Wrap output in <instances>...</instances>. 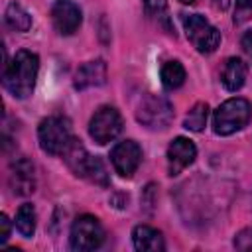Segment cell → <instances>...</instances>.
I'll use <instances>...</instances> for the list:
<instances>
[{"instance_id": "cell-1", "label": "cell", "mask_w": 252, "mask_h": 252, "mask_svg": "<svg viewBox=\"0 0 252 252\" xmlns=\"http://www.w3.org/2000/svg\"><path fill=\"white\" fill-rule=\"evenodd\" d=\"M37 71H39V57L28 49H20L12 57V61L6 63L2 83L14 98H28L35 89Z\"/></svg>"}, {"instance_id": "cell-2", "label": "cell", "mask_w": 252, "mask_h": 252, "mask_svg": "<svg viewBox=\"0 0 252 252\" xmlns=\"http://www.w3.org/2000/svg\"><path fill=\"white\" fill-rule=\"evenodd\" d=\"M252 118V106L246 98L234 96L224 100L213 114V130L219 136H230L242 130Z\"/></svg>"}, {"instance_id": "cell-3", "label": "cell", "mask_w": 252, "mask_h": 252, "mask_svg": "<svg viewBox=\"0 0 252 252\" xmlns=\"http://www.w3.org/2000/svg\"><path fill=\"white\" fill-rule=\"evenodd\" d=\"M37 140L45 154L49 156H63L67 146L73 140L71 122L63 116H47L39 122Z\"/></svg>"}, {"instance_id": "cell-4", "label": "cell", "mask_w": 252, "mask_h": 252, "mask_svg": "<svg viewBox=\"0 0 252 252\" xmlns=\"http://www.w3.org/2000/svg\"><path fill=\"white\" fill-rule=\"evenodd\" d=\"M181 20H183V28H185L187 39L193 43V47L199 53L209 55V53H213L219 47L220 32L215 26H211L203 16H199V14H185Z\"/></svg>"}, {"instance_id": "cell-5", "label": "cell", "mask_w": 252, "mask_h": 252, "mask_svg": "<svg viewBox=\"0 0 252 252\" xmlns=\"http://www.w3.org/2000/svg\"><path fill=\"white\" fill-rule=\"evenodd\" d=\"M136 118L150 130H165L173 120V106L163 96L146 94L138 104Z\"/></svg>"}, {"instance_id": "cell-6", "label": "cell", "mask_w": 252, "mask_h": 252, "mask_svg": "<svg viewBox=\"0 0 252 252\" xmlns=\"http://www.w3.org/2000/svg\"><path fill=\"white\" fill-rule=\"evenodd\" d=\"M104 240V228L100 220L93 215H81L75 219L69 234V244L77 252H89L102 244Z\"/></svg>"}, {"instance_id": "cell-7", "label": "cell", "mask_w": 252, "mask_h": 252, "mask_svg": "<svg viewBox=\"0 0 252 252\" xmlns=\"http://www.w3.org/2000/svg\"><path fill=\"white\" fill-rule=\"evenodd\" d=\"M120 132H122V116L114 106H100L89 122V134L100 146L112 142Z\"/></svg>"}, {"instance_id": "cell-8", "label": "cell", "mask_w": 252, "mask_h": 252, "mask_svg": "<svg viewBox=\"0 0 252 252\" xmlns=\"http://www.w3.org/2000/svg\"><path fill=\"white\" fill-rule=\"evenodd\" d=\"M110 161L120 177H132L142 161V150L134 140H124L112 148Z\"/></svg>"}, {"instance_id": "cell-9", "label": "cell", "mask_w": 252, "mask_h": 252, "mask_svg": "<svg viewBox=\"0 0 252 252\" xmlns=\"http://www.w3.org/2000/svg\"><path fill=\"white\" fill-rule=\"evenodd\" d=\"M51 22L61 35H71L83 22L81 8L73 0H55L51 6Z\"/></svg>"}, {"instance_id": "cell-10", "label": "cell", "mask_w": 252, "mask_h": 252, "mask_svg": "<svg viewBox=\"0 0 252 252\" xmlns=\"http://www.w3.org/2000/svg\"><path fill=\"white\" fill-rule=\"evenodd\" d=\"M197 158V148L189 138L177 136L167 146V171L169 175H179L185 167H189Z\"/></svg>"}, {"instance_id": "cell-11", "label": "cell", "mask_w": 252, "mask_h": 252, "mask_svg": "<svg viewBox=\"0 0 252 252\" xmlns=\"http://www.w3.org/2000/svg\"><path fill=\"white\" fill-rule=\"evenodd\" d=\"M10 187L16 195H30L35 191V169L30 159L20 158L10 165Z\"/></svg>"}, {"instance_id": "cell-12", "label": "cell", "mask_w": 252, "mask_h": 252, "mask_svg": "<svg viewBox=\"0 0 252 252\" xmlns=\"http://www.w3.org/2000/svg\"><path fill=\"white\" fill-rule=\"evenodd\" d=\"M106 81V63L102 59H94L89 61L85 65L79 67V71L75 73V89L83 91L89 87H98Z\"/></svg>"}, {"instance_id": "cell-13", "label": "cell", "mask_w": 252, "mask_h": 252, "mask_svg": "<svg viewBox=\"0 0 252 252\" xmlns=\"http://www.w3.org/2000/svg\"><path fill=\"white\" fill-rule=\"evenodd\" d=\"M132 240H134V248L140 252H161L165 248L161 232L148 224H138L132 230Z\"/></svg>"}, {"instance_id": "cell-14", "label": "cell", "mask_w": 252, "mask_h": 252, "mask_svg": "<svg viewBox=\"0 0 252 252\" xmlns=\"http://www.w3.org/2000/svg\"><path fill=\"white\" fill-rule=\"evenodd\" d=\"M244 81H246V63L238 57L226 59V63L222 65V71H220V83L224 85V89L234 93V91L242 89Z\"/></svg>"}, {"instance_id": "cell-15", "label": "cell", "mask_w": 252, "mask_h": 252, "mask_svg": "<svg viewBox=\"0 0 252 252\" xmlns=\"http://www.w3.org/2000/svg\"><path fill=\"white\" fill-rule=\"evenodd\" d=\"M63 159L65 163L69 165V169L79 175V177H85V171H87V165L91 161V154L85 150V146L81 144V140L73 138L71 144L67 146V150L63 152Z\"/></svg>"}, {"instance_id": "cell-16", "label": "cell", "mask_w": 252, "mask_h": 252, "mask_svg": "<svg viewBox=\"0 0 252 252\" xmlns=\"http://www.w3.org/2000/svg\"><path fill=\"white\" fill-rule=\"evenodd\" d=\"M4 18H6V24H8L12 30H16V32H28V30L32 28V16H30L28 10H26L24 6H20L18 2L8 4Z\"/></svg>"}, {"instance_id": "cell-17", "label": "cell", "mask_w": 252, "mask_h": 252, "mask_svg": "<svg viewBox=\"0 0 252 252\" xmlns=\"http://www.w3.org/2000/svg\"><path fill=\"white\" fill-rule=\"evenodd\" d=\"M185 83V69L179 61H167L161 67V85L167 91H175Z\"/></svg>"}, {"instance_id": "cell-18", "label": "cell", "mask_w": 252, "mask_h": 252, "mask_svg": "<svg viewBox=\"0 0 252 252\" xmlns=\"http://www.w3.org/2000/svg\"><path fill=\"white\" fill-rule=\"evenodd\" d=\"M35 220H37V215H35L33 205L24 203L18 209V213H16V228H18V232L22 236H26V238L33 236V232H35Z\"/></svg>"}, {"instance_id": "cell-19", "label": "cell", "mask_w": 252, "mask_h": 252, "mask_svg": "<svg viewBox=\"0 0 252 252\" xmlns=\"http://www.w3.org/2000/svg\"><path fill=\"white\" fill-rule=\"evenodd\" d=\"M207 118H209V104L207 102H197L187 112V116L183 120V126L191 132H201L207 126Z\"/></svg>"}, {"instance_id": "cell-20", "label": "cell", "mask_w": 252, "mask_h": 252, "mask_svg": "<svg viewBox=\"0 0 252 252\" xmlns=\"http://www.w3.org/2000/svg\"><path fill=\"white\" fill-rule=\"evenodd\" d=\"M85 179H89L91 183L100 185V187L108 185V175H106V169H104V163L100 161V158L91 156V161H89L87 171H85Z\"/></svg>"}, {"instance_id": "cell-21", "label": "cell", "mask_w": 252, "mask_h": 252, "mask_svg": "<svg viewBox=\"0 0 252 252\" xmlns=\"http://www.w3.org/2000/svg\"><path fill=\"white\" fill-rule=\"evenodd\" d=\"M146 12L154 18H163L167 20V8H165V0H144Z\"/></svg>"}, {"instance_id": "cell-22", "label": "cell", "mask_w": 252, "mask_h": 252, "mask_svg": "<svg viewBox=\"0 0 252 252\" xmlns=\"http://www.w3.org/2000/svg\"><path fill=\"white\" fill-rule=\"evenodd\" d=\"M252 16V0H236L234 24H242Z\"/></svg>"}, {"instance_id": "cell-23", "label": "cell", "mask_w": 252, "mask_h": 252, "mask_svg": "<svg viewBox=\"0 0 252 252\" xmlns=\"http://www.w3.org/2000/svg\"><path fill=\"white\" fill-rule=\"evenodd\" d=\"M234 246L242 252H252V226L240 230L234 238Z\"/></svg>"}, {"instance_id": "cell-24", "label": "cell", "mask_w": 252, "mask_h": 252, "mask_svg": "<svg viewBox=\"0 0 252 252\" xmlns=\"http://www.w3.org/2000/svg\"><path fill=\"white\" fill-rule=\"evenodd\" d=\"M10 238V220L6 215H0V242L4 244Z\"/></svg>"}, {"instance_id": "cell-25", "label": "cell", "mask_w": 252, "mask_h": 252, "mask_svg": "<svg viewBox=\"0 0 252 252\" xmlns=\"http://www.w3.org/2000/svg\"><path fill=\"white\" fill-rule=\"evenodd\" d=\"M242 47H244V51L252 53V30L242 35Z\"/></svg>"}, {"instance_id": "cell-26", "label": "cell", "mask_w": 252, "mask_h": 252, "mask_svg": "<svg viewBox=\"0 0 252 252\" xmlns=\"http://www.w3.org/2000/svg\"><path fill=\"white\" fill-rule=\"evenodd\" d=\"M215 6H217V8H222V10H224V8L228 6V2H226V0H215Z\"/></svg>"}, {"instance_id": "cell-27", "label": "cell", "mask_w": 252, "mask_h": 252, "mask_svg": "<svg viewBox=\"0 0 252 252\" xmlns=\"http://www.w3.org/2000/svg\"><path fill=\"white\" fill-rule=\"evenodd\" d=\"M179 2H183V4H195L197 0H179Z\"/></svg>"}]
</instances>
